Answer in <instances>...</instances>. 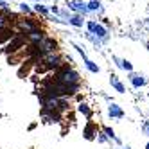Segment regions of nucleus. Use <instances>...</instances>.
<instances>
[{"label":"nucleus","mask_w":149,"mask_h":149,"mask_svg":"<svg viewBox=\"0 0 149 149\" xmlns=\"http://www.w3.org/2000/svg\"><path fill=\"white\" fill-rule=\"evenodd\" d=\"M54 81H58V83H65V84H79L81 77H79L77 70H74V68H70V67H67V65H63L61 68L56 70V74H54Z\"/></svg>","instance_id":"1"},{"label":"nucleus","mask_w":149,"mask_h":149,"mask_svg":"<svg viewBox=\"0 0 149 149\" xmlns=\"http://www.w3.org/2000/svg\"><path fill=\"white\" fill-rule=\"evenodd\" d=\"M130 81H131V84L135 88H140V86H144V84L147 83L144 76H140V74H133V72H130Z\"/></svg>","instance_id":"7"},{"label":"nucleus","mask_w":149,"mask_h":149,"mask_svg":"<svg viewBox=\"0 0 149 149\" xmlns=\"http://www.w3.org/2000/svg\"><path fill=\"white\" fill-rule=\"evenodd\" d=\"M88 11H97V9H101V2L99 0H90V4H86Z\"/></svg>","instance_id":"17"},{"label":"nucleus","mask_w":149,"mask_h":149,"mask_svg":"<svg viewBox=\"0 0 149 149\" xmlns=\"http://www.w3.org/2000/svg\"><path fill=\"white\" fill-rule=\"evenodd\" d=\"M83 135H84V138H86V140H93L95 135H97V127L93 126V122H88V124H86V127H84Z\"/></svg>","instance_id":"9"},{"label":"nucleus","mask_w":149,"mask_h":149,"mask_svg":"<svg viewBox=\"0 0 149 149\" xmlns=\"http://www.w3.org/2000/svg\"><path fill=\"white\" fill-rule=\"evenodd\" d=\"M13 36H15L13 29L11 27H4L2 31H0V43H6V41H9Z\"/></svg>","instance_id":"10"},{"label":"nucleus","mask_w":149,"mask_h":149,"mask_svg":"<svg viewBox=\"0 0 149 149\" xmlns=\"http://www.w3.org/2000/svg\"><path fill=\"white\" fill-rule=\"evenodd\" d=\"M25 41H27L25 34H24V33H18V34H15L11 40H9V43L6 45L4 52H6V54H11V56H13V54H16L20 49H24Z\"/></svg>","instance_id":"3"},{"label":"nucleus","mask_w":149,"mask_h":149,"mask_svg":"<svg viewBox=\"0 0 149 149\" xmlns=\"http://www.w3.org/2000/svg\"><path fill=\"white\" fill-rule=\"evenodd\" d=\"M38 47V56L43 58L47 54H52V52H58V41L54 38H49V36H43V40L36 45Z\"/></svg>","instance_id":"2"},{"label":"nucleus","mask_w":149,"mask_h":149,"mask_svg":"<svg viewBox=\"0 0 149 149\" xmlns=\"http://www.w3.org/2000/svg\"><path fill=\"white\" fill-rule=\"evenodd\" d=\"M20 9H22V13H25V15H31V7H29V6H25V4H20Z\"/></svg>","instance_id":"19"},{"label":"nucleus","mask_w":149,"mask_h":149,"mask_svg":"<svg viewBox=\"0 0 149 149\" xmlns=\"http://www.w3.org/2000/svg\"><path fill=\"white\" fill-rule=\"evenodd\" d=\"M144 130H146V131H147V135H149V122L146 124V127H144Z\"/></svg>","instance_id":"23"},{"label":"nucleus","mask_w":149,"mask_h":149,"mask_svg":"<svg viewBox=\"0 0 149 149\" xmlns=\"http://www.w3.org/2000/svg\"><path fill=\"white\" fill-rule=\"evenodd\" d=\"M113 61H115L120 68H124V70H127V72H133V65H131L130 61H126V59H119V58H113Z\"/></svg>","instance_id":"12"},{"label":"nucleus","mask_w":149,"mask_h":149,"mask_svg":"<svg viewBox=\"0 0 149 149\" xmlns=\"http://www.w3.org/2000/svg\"><path fill=\"white\" fill-rule=\"evenodd\" d=\"M86 27L90 31V34H95V36L102 41V43H104V41H108V29L102 27L101 24H97V22H88Z\"/></svg>","instance_id":"4"},{"label":"nucleus","mask_w":149,"mask_h":149,"mask_svg":"<svg viewBox=\"0 0 149 149\" xmlns=\"http://www.w3.org/2000/svg\"><path fill=\"white\" fill-rule=\"evenodd\" d=\"M49 11H52V13H54V15H58V13H59V9H58L56 6H52V7L49 9Z\"/></svg>","instance_id":"22"},{"label":"nucleus","mask_w":149,"mask_h":149,"mask_svg":"<svg viewBox=\"0 0 149 149\" xmlns=\"http://www.w3.org/2000/svg\"><path fill=\"white\" fill-rule=\"evenodd\" d=\"M146 22H147V24H149V18H147V20H146Z\"/></svg>","instance_id":"26"},{"label":"nucleus","mask_w":149,"mask_h":149,"mask_svg":"<svg viewBox=\"0 0 149 149\" xmlns=\"http://www.w3.org/2000/svg\"><path fill=\"white\" fill-rule=\"evenodd\" d=\"M146 149H149V142H147V144H146Z\"/></svg>","instance_id":"24"},{"label":"nucleus","mask_w":149,"mask_h":149,"mask_svg":"<svg viewBox=\"0 0 149 149\" xmlns=\"http://www.w3.org/2000/svg\"><path fill=\"white\" fill-rule=\"evenodd\" d=\"M97 140H99V142H101V144H104V142H106V140H108V136H106V135H104V133H99V136H97Z\"/></svg>","instance_id":"20"},{"label":"nucleus","mask_w":149,"mask_h":149,"mask_svg":"<svg viewBox=\"0 0 149 149\" xmlns=\"http://www.w3.org/2000/svg\"><path fill=\"white\" fill-rule=\"evenodd\" d=\"M0 9H2V11H6V9H7V4L4 2V0H0Z\"/></svg>","instance_id":"21"},{"label":"nucleus","mask_w":149,"mask_h":149,"mask_svg":"<svg viewBox=\"0 0 149 149\" xmlns=\"http://www.w3.org/2000/svg\"><path fill=\"white\" fill-rule=\"evenodd\" d=\"M34 11H36V13H40V15H43V16H45V15H49V9H47L45 6H40V4H38V6H34Z\"/></svg>","instance_id":"18"},{"label":"nucleus","mask_w":149,"mask_h":149,"mask_svg":"<svg viewBox=\"0 0 149 149\" xmlns=\"http://www.w3.org/2000/svg\"><path fill=\"white\" fill-rule=\"evenodd\" d=\"M126 149H131V147H130V146H126Z\"/></svg>","instance_id":"25"},{"label":"nucleus","mask_w":149,"mask_h":149,"mask_svg":"<svg viewBox=\"0 0 149 149\" xmlns=\"http://www.w3.org/2000/svg\"><path fill=\"white\" fill-rule=\"evenodd\" d=\"M84 65H86V68H88L90 72H93V74H97V72H99V67H97V65H95V63H93V61H90L88 58H86V59H84Z\"/></svg>","instance_id":"16"},{"label":"nucleus","mask_w":149,"mask_h":149,"mask_svg":"<svg viewBox=\"0 0 149 149\" xmlns=\"http://www.w3.org/2000/svg\"><path fill=\"white\" fill-rule=\"evenodd\" d=\"M102 133H104L106 136H108V138H113V140H115L117 144H120V138H119V136H117V135H115V131L111 130V127H110V126H104V127H102Z\"/></svg>","instance_id":"13"},{"label":"nucleus","mask_w":149,"mask_h":149,"mask_svg":"<svg viewBox=\"0 0 149 149\" xmlns=\"http://www.w3.org/2000/svg\"><path fill=\"white\" fill-rule=\"evenodd\" d=\"M67 6H68V9L76 11V13L81 15V16H83V15H86V13H90V11H88V7H86V4L81 2V0H70Z\"/></svg>","instance_id":"5"},{"label":"nucleus","mask_w":149,"mask_h":149,"mask_svg":"<svg viewBox=\"0 0 149 149\" xmlns=\"http://www.w3.org/2000/svg\"><path fill=\"white\" fill-rule=\"evenodd\" d=\"M43 36H45V33L41 31L40 27L38 29H34V31H31V33H27L25 34V38H27V41H31V45H38L41 40H43Z\"/></svg>","instance_id":"6"},{"label":"nucleus","mask_w":149,"mask_h":149,"mask_svg":"<svg viewBox=\"0 0 149 149\" xmlns=\"http://www.w3.org/2000/svg\"><path fill=\"white\" fill-rule=\"evenodd\" d=\"M83 22H84V20H83L81 15H74V16L68 18V24H72L74 27H83Z\"/></svg>","instance_id":"14"},{"label":"nucleus","mask_w":149,"mask_h":149,"mask_svg":"<svg viewBox=\"0 0 149 149\" xmlns=\"http://www.w3.org/2000/svg\"><path fill=\"white\" fill-rule=\"evenodd\" d=\"M110 83H111V86L117 90V92H119V93H124L126 92V88H124V84L119 81V79H117V76H111V79H110Z\"/></svg>","instance_id":"11"},{"label":"nucleus","mask_w":149,"mask_h":149,"mask_svg":"<svg viewBox=\"0 0 149 149\" xmlns=\"http://www.w3.org/2000/svg\"><path fill=\"white\" fill-rule=\"evenodd\" d=\"M108 115L111 117V119H122V117H124V111H122L120 106H117L115 102H111L110 108H108Z\"/></svg>","instance_id":"8"},{"label":"nucleus","mask_w":149,"mask_h":149,"mask_svg":"<svg viewBox=\"0 0 149 149\" xmlns=\"http://www.w3.org/2000/svg\"><path fill=\"white\" fill-rule=\"evenodd\" d=\"M77 111L83 113L84 117H90V115H92V111H90V108H88V104H84V102H81V104L77 106Z\"/></svg>","instance_id":"15"}]
</instances>
